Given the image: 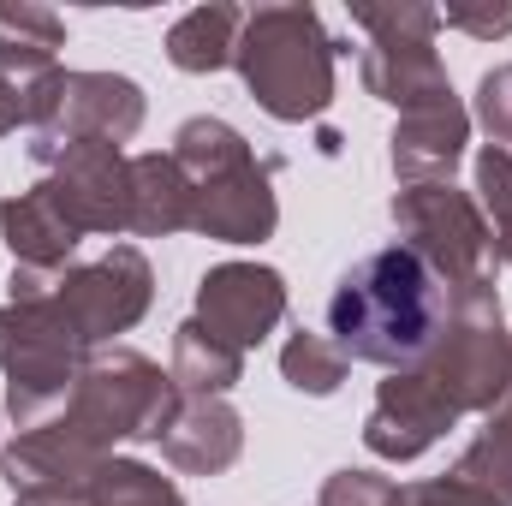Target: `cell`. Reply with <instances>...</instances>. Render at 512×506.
Returning a JSON list of instances; mask_svg holds the SVG:
<instances>
[{"instance_id": "6da1fadb", "label": "cell", "mask_w": 512, "mask_h": 506, "mask_svg": "<svg viewBox=\"0 0 512 506\" xmlns=\"http://www.w3.org/2000/svg\"><path fill=\"white\" fill-rule=\"evenodd\" d=\"M441 322H447V286L405 245H387V251L352 262L328 298V340L352 364H376L387 376L417 370Z\"/></svg>"}, {"instance_id": "7a4b0ae2", "label": "cell", "mask_w": 512, "mask_h": 506, "mask_svg": "<svg viewBox=\"0 0 512 506\" xmlns=\"http://www.w3.org/2000/svg\"><path fill=\"white\" fill-rule=\"evenodd\" d=\"M54 280L60 268H12L6 304H0V376H6V411L18 429L48 423L72 399L78 370L90 358V346L54 304Z\"/></svg>"}, {"instance_id": "3957f363", "label": "cell", "mask_w": 512, "mask_h": 506, "mask_svg": "<svg viewBox=\"0 0 512 506\" xmlns=\"http://www.w3.org/2000/svg\"><path fill=\"white\" fill-rule=\"evenodd\" d=\"M179 173L191 179V233L221 239V245H262L280 227V197H274V161H256L245 131L197 114L173 131Z\"/></svg>"}, {"instance_id": "277c9868", "label": "cell", "mask_w": 512, "mask_h": 506, "mask_svg": "<svg viewBox=\"0 0 512 506\" xmlns=\"http://www.w3.org/2000/svg\"><path fill=\"white\" fill-rule=\"evenodd\" d=\"M334 54L340 42L328 36L322 12L304 0H280V6L245 12L233 66L268 120L304 126V120H322L334 102Z\"/></svg>"}, {"instance_id": "5b68a950", "label": "cell", "mask_w": 512, "mask_h": 506, "mask_svg": "<svg viewBox=\"0 0 512 506\" xmlns=\"http://www.w3.org/2000/svg\"><path fill=\"white\" fill-rule=\"evenodd\" d=\"M185 393L173 387V370H161L155 358L131 352V346H102L84 358L72 399L48 417L66 435H78L90 453L114 459L120 441H161L167 423L179 417Z\"/></svg>"}, {"instance_id": "8992f818", "label": "cell", "mask_w": 512, "mask_h": 506, "mask_svg": "<svg viewBox=\"0 0 512 506\" xmlns=\"http://www.w3.org/2000/svg\"><path fill=\"white\" fill-rule=\"evenodd\" d=\"M387 215L399 227V245L447 292L495 286V268H501L495 227H489V215L477 209L471 191H459V185H405V191H393Z\"/></svg>"}, {"instance_id": "52a82bcc", "label": "cell", "mask_w": 512, "mask_h": 506, "mask_svg": "<svg viewBox=\"0 0 512 506\" xmlns=\"http://www.w3.org/2000/svg\"><path fill=\"white\" fill-rule=\"evenodd\" d=\"M417 370L459 405V417H471V411L495 417L512 376V328L501 316V292L495 286L447 292V322Z\"/></svg>"}, {"instance_id": "ba28073f", "label": "cell", "mask_w": 512, "mask_h": 506, "mask_svg": "<svg viewBox=\"0 0 512 506\" xmlns=\"http://www.w3.org/2000/svg\"><path fill=\"white\" fill-rule=\"evenodd\" d=\"M143 90L120 72H48L24 96V126L42 143H131L143 131Z\"/></svg>"}, {"instance_id": "9c48e42d", "label": "cell", "mask_w": 512, "mask_h": 506, "mask_svg": "<svg viewBox=\"0 0 512 506\" xmlns=\"http://www.w3.org/2000/svg\"><path fill=\"white\" fill-rule=\"evenodd\" d=\"M54 304L66 310V322L78 328V340L90 352H102L114 334H131L149 304H155V274H149V256L137 245H114L96 262H72L60 268L54 280Z\"/></svg>"}, {"instance_id": "30bf717a", "label": "cell", "mask_w": 512, "mask_h": 506, "mask_svg": "<svg viewBox=\"0 0 512 506\" xmlns=\"http://www.w3.org/2000/svg\"><path fill=\"white\" fill-rule=\"evenodd\" d=\"M48 197L78 221V233H131V155L114 143H30Z\"/></svg>"}, {"instance_id": "8fae6325", "label": "cell", "mask_w": 512, "mask_h": 506, "mask_svg": "<svg viewBox=\"0 0 512 506\" xmlns=\"http://www.w3.org/2000/svg\"><path fill=\"white\" fill-rule=\"evenodd\" d=\"M197 322L215 340L239 346V352L262 346L286 322V280H280V268H268V262H215L197 280Z\"/></svg>"}, {"instance_id": "7c38bea8", "label": "cell", "mask_w": 512, "mask_h": 506, "mask_svg": "<svg viewBox=\"0 0 512 506\" xmlns=\"http://www.w3.org/2000/svg\"><path fill=\"white\" fill-rule=\"evenodd\" d=\"M447 429H459V405L423 376V370H393L376 387V405L364 417V447L387 465L423 459Z\"/></svg>"}, {"instance_id": "4fadbf2b", "label": "cell", "mask_w": 512, "mask_h": 506, "mask_svg": "<svg viewBox=\"0 0 512 506\" xmlns=\"http://www.w3.org/2000/svg\"><path fill=\"white\" fill-rule=\"evenodd\" d=\"M108 459L90 453L78 435H66L60 423H36L18 429L12 447H0V477L18 501H54V506H84L96 471Z\"/></svg>"}, {"instance_id": "5bb4252c", "label": "cell", "mask_w": 512, "mask_h": 506, "mask_svg": "<svg viewBox=\"0 0 512 506\" xmlns=\"http://www.w3.org/2000/svg\"><path fill=\"white\" fill-rule=\"evenodd\" d=\"M465 143H471V114L459 96H441V102H423V108H405L399 126L387 137V167L399 185H453L459 161H465Z\"/></svg>"}, {"instance_id": "9a60e30c", "label": "cell", "mask_w": 512, "mask_h": 506, "mask_svg": "<svg viewBox=\"0 0 512 506\" xmlns=\"http://www.w3.org/2000/svg\"><path fill=\"white\" fill-rule=\"evenodd\" d=\"M161 459L185 477H221L239 465L245 453V417L227 399H185L179 417L167 423V435L155 441Z\"/></svg>"}, {"instance_id": "2e32d148", "label": "cell", "mask_w": 512, "mask_h": 506, "mask_svg": "<svg viewBox=\"0 0 512 506\" xmlns=\"http://www.w3.org/2000/svg\"><path fill=\"white\" fill-rule=\"evenodd\" d=\"M0 239L12 251V268H72V256L84 245L78 221L48 197L42 179L0 203Z\"/></svg>"}, {"instance_id": "e0dca14e", "label": "cell", "mask_w": 512, "mask_h": 506, "mask_svg": "<svg viewBox=\"0 0 512 506\" xmlns=\"http://www.w3.org/2000/svg\"><path fill=\"white\" fill-rule=\"evenodd\" d=\"M358 78L376 102L399 108V114L453 96V78H447L435 42H370L364 60H358Z\"/></svg>"}, {"instance_id": "ac0fdd59", "label": "cell", "mask_w": 512, "mask_h": 506, "mask_svg": "<svg viewBox=\"0 0 512 506\" xmlns=\"http://www.w3.org/2000/svg\"><path fill=\"white\" fill-rule=\"evenodd\" d=\"M66 48V18L54 6H36V0H0V66L18 78V90L30 96L48 72H60V54Z\"/></svg>"}, {"instance_id": "d6986e66", "label": "cell", "mask_w": 512, "mask_h": 506, "mask_svg": "<svg viewBox=\"0 0 512 506\" xmlns=\"http://www.w3.org/2000/svg\"><path fill=\"white\" fill-rule=\"evenodd\" d=\"M191 227V179L173 155H131V233L167 239Z\"/></svg>"}, {"instance_id": "ffe728a7", "label": "cell", "mask_w": 512, "mask_h": 506, "mask_svg": "<svg viewBox=\"0 0 512 506\" xmlns=\"http://www.w3.org/2000/svg\"><path fill=\"white\" fill-rule=\"evenodd\" d=\"M245 381V352L215 340L197 316L173 328V387L185 399H227Z\"/></svg>"}, {"instance_id": "44dd1931", "label": "cell", "mask_w": 512, "mask_h": 506, "mask_svg": "<svg viewBox=\"0 0 512 506\" xmlns=\"http://www.w3.org/2000/svg\"><path fill=\"white\" fill-rule=\"evenodd\" d=\"M239 30H245V12L239 6H227V0H215V6H191L173 30H167V60L179 66V72H221V66H233V54H239Z\"/></svg>"}, {"instance_id": "7402d4cb", "label": "cell", "mask_w": 512, "mask_h": 506, "mask_svg": "<svg viewBox=\"0 0 512 506\" xmlns=\"http://www.w3.org/2000/svg\"><path fill=\"white\" fill-rule=\"evenodd\" d=\"M352 370V358L328 340V334H310V328H298L286 346H280V376L292 393H310V399H328V393H340V381Z\"/></svg>"}, {"instance_id": "603a6c76", "label": "cell", "mask_w": 512, "mask_h": 506, "mask_svg": "<svg viewBox=\"0 0 512 506\" xmlns=\"http://www.w3.org/2000/svg\"><path fill=\"white\" fill-rule=\"evenodd\" d=\"M84 506H185V495H179V483L161 477L155 465H143V459H120V453H114V459L96 471V483H90Z\"/></svg>"}, {"instance_id": "cb8c5ba5", "label": "cell", "mask_w": 512, "mask_h": 506, "mask_svg": "<svg viewBox=\"0 0 512 506\" xmlns=\"http://www.w3.org/2000/svg\"><path fill=\"white\" fill-rule=\"evenodd\" d=\"M453 477H465V483H477V489H489L512 506V417H489V429L459 453Z\"/></svg>"}, {"instance_id": "d4e9b609", "label": "cell", "mask_w": 512, "mask_h": 506, "mask_svg": "<svg viewBox=\"0 0 512 506\" xmlns=\"http://www.w3.org/2000/svg\"><path fill=\"white\" fill-rule=\"evenodd\" d=\"M352 24H358L370 42H435L441 6H411V0L376 6V0H358V6H352Z\"/></svg>"}, {"instance_id": "484cf974", "label": "cell", "mask_w": 512, "mask_h": 506, "mask_svg": "<svg viewBox=\"0 0 512 506\" xmlns=\"http://www.w3.org/2000/svg\"><path fill=\"white\" fill-rule=\"evenodd\" d=\"M471 173H477V209L489 215V227H501L512 215V149L501 143H483L477 149V161H471Z\"/></svg>"}, {"instance_id": "4316f807", "label": "cell", "mask_w": 512, "mask_h": 506, "mask_svg": "<svg viewBox=\"0 0 512 506\" xmlns=\"http://www.w3.org/2000/svg\"><path fill=\"white\" fill-rule=\"evenodd\" d=\"M399 501V483L382 471H364V465H346L322 483V501L316 506H393Z\"/></svg>"}, {"instance_id": "83f0119b", "label": "cell", "mask_w": 512, "mask_h": 506, "mask_svg": "<svg viewBox=\"0 0 512 506\" xmlns=\"http://www.w3.org/2000/svg\"><path fill=\"white\" fill-rule=\"evenodd\" d=\"M477 126L489 131V143L512 149V60L477 78Z\"/></svg>"}, {"instance_id": "f1b7e54d", "label": "cell", "mask_w": 512, "mask_h": 506, "mask_svg": "<svg viewBox=\"0 0 512 506\" xmlns=\"http://www.w3.org/2000/svg\"><path fill=\"white\" fill-rule=\"evenodd\" d=\"M393 506H507V501L447 471V477H423V483H405V489H399V501H393Z\"/></svg>"}, {"instance_id": "f546056e", "label": "cell", "mask_w": 512, "mask_h": 506, "mask_svg": "<svg viewBox=\"0 0 512 506\" xmlns=\"http://www.w3.org/2000/svg\"><path fill=\"white\" fill-rule=\"evenodd\" d=\"M441 30H465V36H477V42L512 36V0L507 6H447V12H441Z\"/></svg>"}, {"instance_id": "4dcf8cb0", "label": "cell", "mask_w": 512, "mask_h": 506, "mask_svg": "<svg viewBox=\"0 0 512 506\" xmlns=\"http://www.w3.org/2000/svg\"><path fill=\"white\" fill-rule=\"evenodd\" d=\"M18 126H24V90H18V78L0 66V137H12Z\"/></svg>"}, {"instance_id": "1f68e13d", "label": "cell", "mask_w": 512, "mask_h": 506, "mask_svg": "<svg viewBox=\"0 0 512 506\" xmlns=\"http://www.w3.org/2000/svg\"><path fill=\"white\" fill-rule=\"evenodd\" d=\"M495 256H501V262L512 268V215L501 221V227H495Z\"/></svg>"}, {"instance_id": "d6a6232c", "label": "cell", "mask_w": 512, "mask_h": 506, "mask_svg": "<svg viewBox=\"0 0 512 506\" xmlns=\"http://www.w3.org/2000/svg\"><path fill=\"white\" fill-rule=\"evenodd\" d=\"M495 417H512V376H507V393H501V405H495Z\"/></svg>"}, {"instance_id": "836d02e7", "label": "cell", "mask_w": 512, "mask_h": 506, "mask_svg": "<svg viewBox=\"0 0 512 506\" xmlns=\"http://www.w3.org/2000/svg\"><path fill=\"white\" fill-rule=\"evenodd\" d=\"M12 506H54V501H12Z\"/></svg>"}]
</instances>
